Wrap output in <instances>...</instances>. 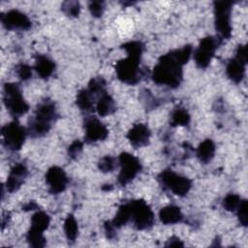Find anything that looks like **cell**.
<instances>
[{
    "mask_svg": "<svg viewBox=\"0 0 248 248\" xmlns=\"http://www.w3.org/2000/svg\"><path fill=\"white\" fill-rule=\"evenodd\" d=\"M1 22L8 30H21L26 31L31 28V20L22 12L13 9L1 16Z\"/></svg>",
    "mask_w": 248,
    "mask_h": 248,
    "instance_id": "7c38bea8",
    "label": "cell"
},
{
    "mask_svg": "<svg viewBox=\"0 0 248 248\" xmlns=\"http://www.w3.org/2000/svg\"><path fill=\"white\" fill-rule=\"evenodd\" d=\"M232 1H215L213 3L214 24L218 37L222 40L229 39L232 36L231 13L232 7Z\"/></svg>",
    "mask_w": 248,
    "mask_h": 248,
    "instance_id": "8992f818",
    "label": "cell"
},
{
    "mask_svg": "<svg viewBox=\"0 0 248 248\" xmlns=\"http://www.w3.org/2000/svg\"><path fill=\"white\" fill-rule=\"evenodd\" d=\"M118 163L120 165V171L117 177V182L121 186H126L141 170V164L138 157L129 152H122L118 156Z\"/></svg>",
    "mask_w": 248,
    "mask_h": 248,
    "instance_id": "30bf717a",
    "label": "cell"
},
{
    "mask_svg": "<svg viewBox=\"0 0 248 248\" xmlns=\"http://www.w3.org/2000/svg\"><path fill=\"white\" fill-rule=\"evenodd\" d=\"M58 114L55 104L50 99H45L35 108L34 114L28 120L27 133L32 138H42L46 136L52 123L56 121Z\"/></svg>",
    "mask_w": 248,
    "mask_h": 248,
    "instance_id": "7a4b0ae2",
    "label": "cell"
},
{
    "mask_svg": "<svg viewBox=\"0 0 248 248\" xmlns=\"http://www.w3.org/2000/svg\"><path fill=\"white\" fill-rule=\"evenodd\" d=\"M190 114L188 110L184 108L177 107L175 108L170 113V126L177 127V126H187L190 123Z\"/></svg>",
    "mask_w": 248,
    "mask_h": 248,
    "instance_id": "cb8c5ba5",
    "label": "cell"
},
{
    "mask_svg": "<svg viewBox=\"0 0 248 248\" xmlns=\"http://www.w3.org/2000/svg\"><path fill=\"white\" fill-rule=\"evenodd\" d=\"M34 70L41 78L47 79L52 76L55 71V63L51 58L46 55L36 54Z\"/></svg>",
    "mask_w": 248,
    "mask_h": 248,
    "instance_id": "2e32d148",
    "label": "cell"
},
{
    "mask_svg": "<svg viewBox=\"0 0 248 248\" xmlns=\"http://www.w3.org/2000/svg\"><path fill=\"white\" fill-rule=\"evenodd\" d=\"M241 198L239 197V195L237 194H228L224 199H223V207L228 210V211H232V212H234L240 202H241Z\"/></svg>",
    "mask_w": 248,
    "mask_h": 248,
    "instance_id": "f1b7e54d",
    "label": "cell"
},
{
    "mask_svg": "<svg viewBox=\"0 0 248 248\" xmlns=\"http://www.w3.org/2000/svg\"><path fill=\"white\" fill-rule=\"evenodd\" d=\"M63 13L71 17H77L80 12V5L78 1H65L61 5Z\"/></svg>",
    "mask_w": 248,
    "mask_h": 248,
    "instance_id": "f546056e",
    "label": "cell"
},
{
    "mask_svg": "<svg viewBox=\"0 0 248 248\" xmlns=\"http://www.w3.org/2000/svg\"><path fill=\"white\" fill-rule=\"evenodd\" d=\"M27 175H28V170L26 166L22 163L16 164L11 169L6 180L7 191L10 193H14L17 191L21 187V185L24 183Z\"/></svg>",
    "mask_w": 248,
    "mask_h": 248,
    "instance_id": "9a60e30c",
    "label": "cell"
},
{
    "mask_svg": "<svg viewBox=\"0 0 248 248\" xmlns=\"http://www.w3.org/2000/svg\"><path fill=\"white\" fill-rule=\"evenodd\" d=\"M27 131L17 120L5 124L1 129L4 146L11 151H18L24 144Z\"/></svg>",
    "mask_w": 248,
    "mask_h": 248,
    "instance_id": "ba28073f",
    "label": "cell"
},
{
    "mask_svg": "<svg viewBox=\"0 0 248 248\" xmlns=\"http://www.w3.org/2000/svg\"><path fill=\"white\" fill-rule=\"evenodd\" d=\"M121 48H123L127 55H134L141 57L142 52L144 50V45L140 41H130L121 46Z\"/></svg>",
    "mask_w": 248,
    "mask_h": 248,
    "instance_id": "484cf974",
    "label": "cell"
},
{
    "mask_svg": "<svg viewBox=\"0 0 248 248\" xmlns=\"http://www.w3.org/2000/svg\"><path fill=\"white\" fill-rule=\"evenodd\" d=\"M83 149V142L79 140H75L68 147V155L72 159L78 158Z\"/></svg>",
    "mask_w": 248,
    "mask_h": 248,
    "instance_id": "836d02e7",
    "label": "cell"
},
{
    "mask_svg": "<svg viewBox=\"0 0 248 248\" xmlns=\"http://www.w3.org/2000/svg\"><path fill=\"white\" fill-rule=\"evenodd\" d=\"M104 229H105V233L108 239H113L116 236V230L117 228L112 224L111 221H107L104 224Z\"/></svg>",
    "mask_w": 248,
    "mask_h": 248,
    "instance_id": "d590c367",
    "label": "cell"
},
{
    "mask_svg": "<svg viewBox=\"0 0 248 248\" xmlns=\"http://www.w3.org/2000/svg\"><path fill=\"white\" fill-rule=\"evenodd\" d=\"M49 223H50V217L48 216V214L46 213L45 211L39 210L32 215L31 226L29 230L44 233V232L48 228Z\"/></svg>",
    "mask_w": 248,
    "mask_h": 248,
    "instance_id": "7402d4cb",
    "label": "cell"
},
{
    "mask_svg": "<svg viewBox=\"0 0 248 248\" xmlns=\"http://www.w3.org/2000/svg\"><path fill=\"white\" fill-rule=\"evenodd\" d=\"M234 57L237 58L238 60L242 61L243 63L247 64L248 57H247V47H246L245 45H239V46L236 47Z\"/></svg>",
    "mask_w": 248,
    "mask_h": 248,
    "instance_id": "8d00e7d4",
    "label": "cell"
},
{
    "mask_svg": "<svg viewBox=\"0 0 248 248\" xmlns=\"http://www.w3.org/2000/svg\"><path fill=\"white\" fill-rule=\"evenodd\" d=\"M117 167V161L113 156L106 155L98 162V168L102 172H111Z\"/></svg>",
    "mask_w": 248,
    "mask_h": 248,
    "instance_id": "83f0119b",
    "label": "cell"
},
{
    "mask_svg": "<svg viewBox=\"0 0 248 248\" xmlns=\"http://www.w3.org/2000/svg\"><path fill=\"white\" fill-rule=\"evenodd\" d=\"M98 97H99L98 95L93 94L87 88H83V89L79 90L78 93L77 94L76 103L80 110L89 112V111L93 110L94 105L96 104Z\"/></svg>",
    "mask_w": 248,
    "mask_h": 248,
    "instance_id": "ffe728a7",
    "label": "cell"
},
{
    "mask_svg": "<svg viewBox=\"0 0 248 248\" xmlns=\"http://www.w3.org/2000/svg\"><path fill=\"white\" fill-rule=\"evenodd\" d=\"M192 52V46L186 45L162 55L151 73L152 80L158 85L178 87L183 78V66L189 61Z\"/></svg>",
    "mask_w": 248,
    "mask_h": 248,
    "instance_id": "6da1fadb",
    "label": "cell"
},
{
    "mask_svg": "<svg viewBox=\"0 0 248 248\" xmlns=\"http://www.w3.org/2000/svg\"><path fill=\"white\" fill-rule=\"evenodd\" d=\"M140 99L144 105V107L146 108H155L158 107V101L157 99L149 92V90L147 89H143L141 92H140Z\"/></svg>",
    "mask_w": 248,
    "mask_h": 248,
    "instance_id": "1f68e13d",
    "label": "cell"
},
{
    "mask_svg": "<svg viewBox=\"0 0 248 248\" xmlns=\"http://www.w3.org/2000/svg\"><path fill=\"white\" fill-rule=\"evenodd\" d=\"M68 182L69 179L65 170L58 166L50 167L46 172V183L48 186L50 194L57 195L63 192L66 189Z\"/></svg>",
    "mask_w": 248,
    "mask_h": 248,
    "instance_id": "4fadbf2b",
    "label": "cell"
},
{
    "mask_svg": "<svg viewBox=\"0 0 248 248\" xmlns=\"http://www.w3.org/2000/svg\"><path fill=\"white\" fill-rule=\"evenodd\" d=\"M33 68L26 63H19L16 66V73L19 79L25 81L31 78Z\"/></svg>",
    "mask_w": 248,
    "mask_h": 248,
    "instance_id": "4dcf8cb0",
    "label": "cell"
},
{
    "mask_svg": "<svg viewBox=\"0 0 248 248\" xmlns=\"http://www.w3.org/2000/svg\"><path fill=\"white\" fill-rule=\"evenodd\" d=\"M95 106L96 111L100 116L112 114L116 110V104L113 98L106 90L99 95Z\"/></svg>",
    "mask_w": 248,
    "mask_h": 248,
    "instance_id": "ac0fdd59",
    "label": "cell"
},
{
    "mask_svg": "<svg viewBox=\"0 0 248 248\" xmlns=\"http://www.w3.org/2000/svg\"><path fill=\"white\" fill-rule=\"evenodd\" d=\"M151 132L149 127L144 123L135 124L127 133L126 137L135 148H140L149 143Z\"/></svg>",
    "mask_w": 248,
    "mask_h": 248,
    "instance_id": "5bb4252c",
    "label": "cell"
},
{
    "mask_svg": "<svg viewBox=\"0 0 248 248\" xmlns=\"http://www.w3.org/2000/svg\"><path fill=\"white\" fill-rule=\"evenodd\" d=\"M63 229H64V232H65L67 239L69 241L74 242L78 235V222L73 214H69L66 217V219L64 221Z\"/></svg>",
    "mask_w": 248,
    "mask_h": 248,
    "instance_id": "d4e9b609",
    "label": "cell"
},
{
    "mask_svg": "<svg viewBox=\"0 0 248 248\" xmlns=\"http://www.w3.org/2000/svg\"><path fill=\"white\" fill-rule=\"evenodd\" d=\"M215 149L216 148L213 140L210 139H206L199 144L196 150V154L198 159L202 164H208L214 157Z\"/></svg>",
    "mask_w": 248,
    "mask_h": 248,
    "instance_id": "44dd1931",
    "label": "cell"
},
{
    "mask_svg": "<svg viewBox=\"0 0 248 248\" xmlns=\"http://www.w3.org/2000/svg\"><path fill=\"white\" fill-rule=\"evenodd\" d=\"M238 222L241 226L247 227L248 224V213H247V201L246 200H241L237 209L235 210Z\"/></svg>",
    "mask_w": 248,
    "mask_h": 248,
    "instance_id": "d6a6232c",
    "label": "cell"
},
{
    "mask_svg": "<svg viewBox=\"0 0 248 248\" xmlns=\"http://www.w3.org/2000/svg\"><path fill=\"white\" fill-rule=\"evenodd\" d=\"M84 141L93 143L105 140L108 136V130L106 125L96 116H87L83 122Z\"/></svg>",
    "mask_w": 248,
    "mask_h": 248,
    "instance_id": "8fae6325",
    "label": "cell"
},
{
    "mask_svg": "<svg viewBox=\"0 0 248 248\" xmlns=\"http://www.w3.org/2000/svg\"><path fill=\"white\" fill-rule=\"evenodd\" d=\"M140 58L139 56L127 55L126 58L117 61L115 64V73L118 79L129 85L139 83L145 75L140 66Z\"/></svg>",
    "mask_w": 248,
    "mask_h": 248,
    "instance_id": "3957f363",
    "label": "cell"
},
{
    "mask_svg": "<svg viewBox=\"0 0 248 248\" xmlns=\"http://www.w3.org/2000/svg\"><path fill=\"white\" fill-rule=\"evenodd\" d=\"M88 9L91 15L95 17H100L105 10V3L103 1H90Z\"/></svg>",
    "mask_w": 248,
    "mask_h": 248,
    "instance_id": "e575fe53",
    "label": "cell"
},
{
    "mask_svg": "<svg viewBox=\"0 0 248 248\" xmlns=\"http://www.w3.org/2000/svg\"><path fill=\"white\" fill-rule=\"evenodd\" d=\"M246 64L233 57L227 63L226 75L234 83H239L245 75Z\"/></svg>",
    "mask_w": 248,
    "mask_h": 248,
    "instance_id": "e0dca14e",
    "label": "cell"
},
{
    "mask_svg": "<svg viewBox=\"0 0 248 248\" xmlns=\"http://www.w3.org/2000/svg\"><path fill=\"white\" fill-rule=\"evenodd\" d=\"M159 219L165 225H173L183 220V214L178 206L170 204L160 209Z\"/></svg>",
    "mask_w": 248,
    "mask_h": 248,
    "instance_id": "d6986e66",
    "label": "cell"
},
{
    "mask_svg": "<svg viewBox=\"0 0 248 248\" xmlns=\"http://www.w3.org/2000/svg\"><path fill=\"white\" fill-rule=\"evenodd\" d=\"M223 43L218 36H207L201 40L198 47L194 51V60L200 69H205L210 64L216 49Z\"/></svg>",
    "mask_w": 248,
    "mask_h": 248,
    "instance_id": "52a82bcc",
    "label": "cell"
},
{
    "mask_svg": "<svg viewBox=\"0 0 248 248\" xmlns=\"http://www.w3.org/2000/svg\"><path fill=\"white\" fill-rule=\"evenodd\" d=\"M26 240L31 247H35V248L45 247L46 243L43 232H34L31 230H28V232H27Z\"/></svg>",
    "mask_w": 248,
    "mask_h": 248,
    "instance_id": "4316f807",
    "label": "cell"
},
{
    "mask_svg": "<svg viewBox=\"0 0 248 248\" xmlns=\"http://www.w3.org/2000/svg\"><path fill=\"white\" fill-rule=\"evenodd\" d=\"M159 183L178 197L186 196L192 187V180L188 177L174 172L170 169H166L158 174Z\"/></svg>",
    "mask_w": 248,
    "mask_h": 248,
    "instance_id": "5b68a950",
    "label": "cell"
},
{
    "mask_svg": "<svg viewBox=\"0 0 248 248\" xmlns=\"http://www.w3.org/2000/svg\"><path fill=\"white\" fill-rule=\"evenodd\" d=\"M131 221L138 230L150 229L155 222L154 213L151 207L143 200L130 201Z\"/></svg>",
    "mask_w": 248,
    "mask_h": 248,
    "instance_id": "9c48e42d",
    "label": "cell"
},
{
    "mask_svg": "<svg viewBox=\"0 0 248 248\" xmlns=\"http://www.w3.org/2000/svg\"><path fill=\"white\" fill-rule=\"evenodd\" d=\"M3 102L10 114L16 118L20 117L29 110V106L22 96L19 84L16 82L4 84Z\"/></svg>",
    "mask_w": 248,
    "mask_h": 248,
    "instance_id": "277c9868",
    "label": "cell"
},
{
    "mask_svg": "<svg viewBox=\"0 0 248 248\" xmlns=\"http://www.w3.org/2000/svg\"><path fill=\"white\" fill-rule=\"evenodd\" d=\"M38 208H39V205L34 201H30V202H28L26 204H24L22 206V210H25V211L37 210Z\"/></svg>",
    "mask_w": 248,
    "mask_h": 248,
    "instance_id": "f35d334b",
    "label": "cell"
},
{
    "mask_svg": "<svg viewBox=\"0 0 248 248\" xmlns=\"http://www.w3.org/2000/svg\"><path fill=\"white\" fill-rule=\"evenodd\" d=\"M131 204L130 201L127 202L122 203L114 216V218L111 220L112 224L117 228H121L122 226H125L129 221H131Z\"/></svg>",
    "mask_w": 248,
    "mask_h": 248,
    "instance_id": "603a6c76",
    "label": "cell"
},
{
    "mask_svg": "<svg viewBox=\"0 0 248 248\" xmlns=\"http://www.w3.org/2000/svg\"><path fill=\"white\" fill-rule=\"evenodd\" d=\"M183 245L184 244L182 243V241L176 236H171L166 244V246H183Z\"/></svg>",
    "mask_w": 248,
    "mask_h": 248,
    "instance_id": "74e56055",
    "label": "cell"
}]
</instances>
